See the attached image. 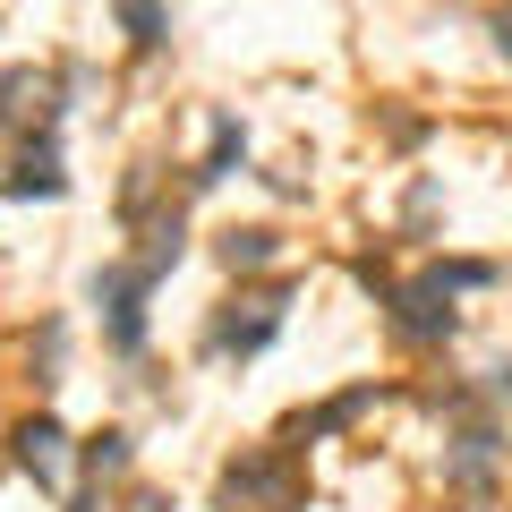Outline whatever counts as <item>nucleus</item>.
<instances>
[{"instance_id":"obj_1","label":"nucleus","mask_w":512,"mask_h":512,"mask_svg":"<svg viewBox=\"0 0 512 512\" xmlns=\"http://www.w3.org/2000/svg\"><path fill=\"white\" fill-rule=\"evenodd\" d=\"M180 265V222H163L154 231V248H146V265H103L94 274V308H103V333H111V350H137L146 342V291Z\"/></svg>"},{"instance_id":"obj_2","label":"nucleus","mask_w":512,"mask_h":512,"mask_svg":"<svg viewBox=\"0 0 512 512\" xmlns=\"http://www.w3.org/2000/svg\"><path fill=\"white\" fill-rule=\"evenodd\" d=\"M299 470L291 453H239L231 470H222V512H299Z\"/></svg>"},{"instance_id":"obj_3","label":"nucleus","mask_w":512,"mask_h":512,"mask_svg":"<svg viewBox=\"0 0 512 512\" xmlns=\"http://www.w3.org/2000/svg\"><path fill=\"white\" fill-rule=\"evenodd\" d=\"M393 325H402L410 342H444V333H453V282L427 274V282H410V291H393Z\"/></svg>"},{"instance_id":"obj_4","label":"nucleus","mask_w":512,"mask_h":512,"mask_svg":"<svg viewBox=\"0 0 512 512\" xmlns=\"http://www.w3.org/2000/svg\"><path fill=\"white\" fill-rule=\"evenodd\" d=\"M282 308H291V291L248 299V316H222V325H214V350H239V359H248V350H265V342H274V325H282Z\"/></svg>"},{"instance_id":"obj_5","label":"nucleus","mask_w":512,"mask_h":512,"mask_svg":"<svg viewBox=\"0 0 512 512\" xmlns=\"http://www.w3.org/2000/svg\"><path fill=\"white\" fill-rule=\"evenodd\" d=\"M0 188H9L18 205H26V197H60V188H69V171H60V146H52V137H35V146L18 154V171H9Z\"/></svg>"},{"instance_id":"obj_6","label":"nucleus","mask_w":512,"mask_h":512,"mask_svg":"<svg viewBox=\"0 0 512 512\" xmlns=\"http://www.w3.org/2000/svg\"><path fill=\"white\" fill-rule=\"evenodd\" d=\"M18 461L43 487H60V478H69V436H60V419H26L18 427Z\"/></svg>"},{"instance_id":"obj_7","label":"nucleus","mask_w":512,"mask_h":512,"mask_svg":"<svg viewBox=\"0 0 512 512\" xmlns=\"http://www.w3.org/2000/svg\"><path fill=\"white\" fill-rule=\"evenodd\" d=\"M222 265H231V274L274 265V231H222Z\"/></svg>"},{"instance_id":"obj_8","label":"nucleus","mask_w":512,"mask_h":512,"mask_svg":"<svg viewBox=\"0 0 512 512\" xmlns=\"http://www.w3.org/2000/svg\"><path fill=\"white\" fill-rule=\"evenodd\" d=\"M231 163H239V120H214V146H205V163H197V188H214Z\"/></svg>"},{"instance_id":"obj_9","label":"nucleus","mask_w":512,"mask_h":512,"mask_svg":"<svg viewBox=\"0 0 512 512\" xmlns=\"http://www.w3.org/2000/svg\"><path fill=\"white\" fill-rule=\"evenodd\" d=\"M120 26H128V35H137V43H146V52H154V43H163V35H171L163 0H120Z\"/></svg>"},{"instance_id":"obj_10","label":"nucleus","mask_w":512,"mask_h":512,"mask_svg":"<svg viewBox=\"0 0 512 512\" xmlns=\"http://www.w3.org/2000/svg\"><path fill=\"white\" fill-rule=\"evenodd\" d=\"M86 470H94V478H111V470H128V436H120V427H103V436L86 444Z\"/></svg>"},{"instance_id":"obj_11","label":"nucleus","mask_w":512,"mask_h":512,"mask_svg":"<svg viewBox=\"0 0 512 512\" xmlns=\"http://www.w3.org/2000/svg\"><path fill=\"white\" fill-rule=\"evenodd\" d=\"M495 52H504V60H512V18H504V26H495Z\"/></svg>"},{"instance_id":"obj_12","label":"nucleus","mask_w":512,"mask_h":512,"mask_svg":"<svg viewBox=\"0 0 512 512\" xmlns=\"http://www.w3.org/2000/svg\"><path fill=\"white\" fill-rule=\"evenodd\" d=\"M137 512H171V504H163V495H146V504H137Z\"/></svg>"}]
</instances>
